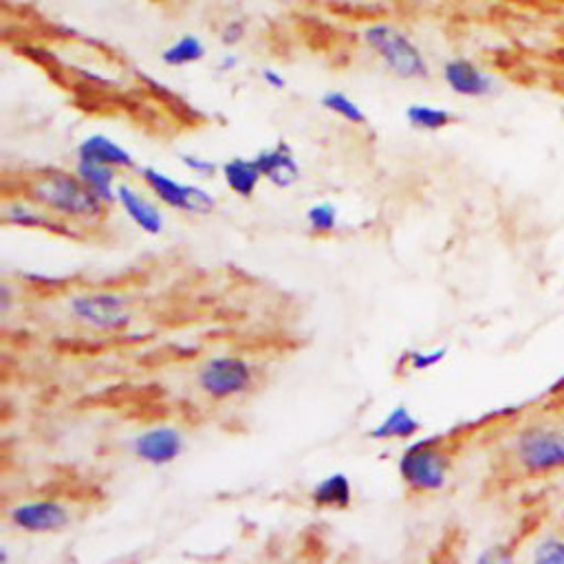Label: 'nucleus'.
Segmentation results:
<instances>
[{
    "label": "nucleus",
    "instance_id": "obj_1",
    "mask_svg": "<svg viewBox=\"0 0 564 564\" xmlns=\"http://www.w3.org/2000/svg\"><path fill=\"white\" fill-rule=\"evenodd\" d=\"M27 199L51 214L73 221H97L106 214V203L86 186L78 172L60 168L42 170L31 179Z\"/></svg>",
    "mask_w": 564,
    "mask_h": 564
},
{
    "label": "nucleus",
    "instance_id": "obj_2",
    "mask_svg": "<svg viewBox=\"0 0 564 564\" xmlns=\"http://www.w3.org/2000/svg\"><path fill=\"white\" fill-rule=\"evenodd\" d=\"M364 45L382 60L384 67L401 80H428L430 64L417 42L399 27L373 23L362 31Z\"/></svg>",
    "mask_w": 564,
    "mask_h": 564
},
{
    "label": "nucleus",
    "instance_id": "obj_3",
    "mask_svg": "<svg viewBox=\"0 0 564 564\" xmlns=\"http://www.w3.org/2000/svg\"><path fill=\"white\" fill-rule=\"evenodd\" d=\"M514 452L527 474H558L564 470V432L551 426H529L518 432Z\"/></svg>",
    "mask_w": 564,
    "mask_h": 564
},
{
    "label": "nucleus",
    "instance_id": "obj_4",
    "mask_svg": "<svg viewBox=\"0 0 564 564\" xmlns=\"http://www.w3.org/2000/svg\"><path fill=\"white\" fill-rule=\"evenodd\" d=\"M399 474L410 490L421 494L439 492L448 483L450 457L432 441L415 443L399 459Z\"/></svg>",
    "mask_w": 564,
    "mask_h": 564
},
{
    "label": "nucleus",
    "instance_id": "obj_5",
    "mask_svg": "<svg viewBox=\"0 0 564 564\" xmlns=\"http://www.w3.org/2000/svg\"><path fill=\"white\" fill-rule=\"evenodd\" d=\"M254 382V368L243 357L221 355L205 362L199 371V388L212 399L243 395Z\"/></svg>",
    "mask_w": 564,
    "mask_h": 564
},
{
    "label": "nucleus",
    "instance_id": "obj_6",
    "mask_svg": "<svg viewBox=\"0 0 564 564\" xmlns=\"http://www.w3.org/2000/svg\"><path fill=\"white\" fill-rule=\"evenodd\" d=\"M139 175L141 181L146 183V188L172 210L210 214L216 208V201L210 192H205L199 186H190V183H181L177 179H172L170 175H166V172H161L157 168H141Z\"/></svg>",
    "mask_w": 564,
    "mask_h": 564
},
{
    "label": "nucleus",
    "instance_id": "obj_7",
    "mask_svg": "<svg viewBox=\"0 0 564 564\" xmlns=\"http://www.w3.org/2000/svg\"><path fill=\"white\" fill-rule=\"evenodd\" d=\"M71 316L95 331H122L133 316L128 311V300L117 294H84L75 296L69 302Z\"/></svg>",
    "mask_w": 564,
    "mask_h": 564
},
{
    "label": "nucleus",
    "instance_id": "obj_8",
    "mask_svg": "<svg viewBox=\"0 0 564 564\" xmlns=\"http://www.w3.org/2000/svg\"><path fill=\"white\" fill-rule=\"evenodd\" d=\"M7 516L9 523L25 534H49L71 523L69 507L58 501H29L9 509Z\"/></svg>",
    "mask_w": 564,
    "mask_h": 564
},
{
    "label": "nucleus",
    "instance_id": "obj_9",
    "mask_svg": "<svg viewBox=\"0 0 564 564\" xmlns=\"http://www.w3.org/2000/svg\"><path fill=\"white\" fill-rule=\"evenodd\" d=\"M443 82L454 95L481 100L496 93V80L492 73H487L479 64L468 58H452L443 64Z\"/></svg>",
    "mask_w": 564,
    "mask_h": 564
},
{
    "label": "nucleus",
    "instance_id": "obj_10",
    "mask_svg": "<svg viewBox=\"0 0 564 564\" xmlns=\"http://www.w3.org/2000/svg\"><path fill=\"white\" fill-rule=\"evenodd\" d=\"M130 448H133L135 457L144 463L168 465L181 457L186 441H183V435L177 428L157 426L141 432Z\"/></svg>",
    "mask_w": 564,
    "mask_h": 564
},
{
    "label": "nucleus",
    "instance_id": "obj_11",
    "mask_svg": "<svg viewBox=\"0 0 564 564\" xmlns=\"http://www.w3.org/2000/svg\"><path fill=\"white\" fill-rule=\"evenodd\" d=\"M256 166L265 181L276 188H291L300 179V166L287 144H276L274 148H265L254 157Z\"/></svg>",
    "mask_w": 564,
    "mask_h": 564
},
{
    "label": "nucleus",
    "instance_id": "obj_12",
    "mask_svg": "<svg viewBox=\"0 0 564 564\" xmlns=\"http://www.w3.org/2000/svg\"><path fill=\"white\" fill-rule=\"evenodd\" d=\"M117 201L128 214V219L133 221L141 232L157 236L164 230V214L159 212L155 203H150L144 194L137 192L135 188L126 186V183L117 186Z\"/></svg>",
    "mask_w": 564,
    "mask_h": 564
},
{
    "label": "nucleus",
    "instance_id": "obj_13",
    "mask_svg": "<svg viewBox=\"0 0 564 564\" xmlns=\"http://www.w3.org/2000/svg\"><path fill=\"white\" fill-rule=\"evenodd\" d=\"M78 159L95 161L111 168H135V159L124 146L106 135H89L78 146Z\"/></svg>",
    "mask_w": 564,
    "mask_h": 564
},
{
    "label": "nucleus",
    "instance_id": "obj_14",
    "mask_svg": "<svg viewBox=\"0 0 564 564\" xmlns=\"http://www.w3.org/2000/svg\"><path fill=\"white\" fill-rule=\"evenodd\" d=\"M3 223L29 227V230H47V232H56L62 236L71 234L67 223H62L56 214L40 208V205L31 208V205H23V203H9L3 210Z\"/></svg>",
    "mask_w": 564,
    "mask_h": 564
},
{
    "label": "nucleus",
    "instance_id": "obj_15",
    "mask_svg": "<svg viewBox=\"0 0 564 564\" xmlns=\"http://www.w3.org/2000/svg\"><path fill=\"white\" fill-rule=\"evenodd\" d=\"M221 172H223L225 186L230 188L236 197H243V199L252 197V194L258 190V183L263 181V175H260L254 157L252 159L232 157L230 161H225V164L221 166Z\"/></svg>",
    "mask_w": 564,
    "mask_h": 564
},
{
    "label": "nucleus",
    "instance_id": "obj_16",
    "mask_svg": "<svg viewBox=\"0 0 564 564\" xmlns=\"http://www.w3.org/2000/svg\"><path fill=\"white\" fill-rule=\"evenodd\" d=\"M311 501L320 509H346L353 501V487L349 476L338 472L329 474L311 490Z\"/></svg>",
    "mask_w": 564,
    "mask_h": 564
},
{
    "label": "nucleus",
    "instance_id": "obj_17",
    "mask_svg": "<svg viewBox=\"0 0 564 564\" xmlns=\"http://www.w3.org/2000/svg\"><path fill=\"white\" fill-rule=\"evenodd\" d=\"M421 430V421L412 415L406 406H397L390 410V415L379 421L377 426L368 432V437L375 441H390V439H412Z\"/></svg>",
    "mask_w": 564,
    "mask_h": 564
},
{
    "label": "nucleus",
    "instance_id": "obj_18",
    "mask_svg": "<svg viewBox=\"0 0 564 564\" xmlns=\"http://www.w3.org/2000/svg\"><path fill=\"white\" fill-rule=\"evenodd\" d=\"M75 172L78 177L89 186L97 197H100L104 203H113L117 201V168L104 166V164H95V161H84L78 159V166H75Z\"/></svg>",
    "mask_w": 564,
    "mask_h": 564
},
{
    "label": "nucleus",
    "instance_id": "obj_19",
    "mask_svg": "<svg viewBox=\"0 0 564 564\" xmlns=\"http://www.w3.org/2000/svg\"><path fill=\"white\" fill-rule=\"evenodd\" d=\"M205 53L208 51H205L203 40L194 34H186L161 51V62L166 67H188V64L201 62Z\"/></svg>",
    "mask_w": 564,
    "mask_h": 564
},
{
    "label": "nucleus",
    "instance_id": "obj_20",
    "mask_svg": "<svg viewBox=\"0 0 564 564\" xmlns=\"http://www.w3.org/2000/svg\"><path fill=\"white\" fill-rule=\"evenodd\" d=\"M406 122L417 130L435 133V130L448 128L454 122V115L448 111V108H439L430 104H410L406 108Z\"/></svg>",
    "mask_w": 564,
    "mask_h": 564
},
{
    "label": "nucleus",
    "instance_id": "obj_21",
    "mask_svg": "<svg viewBox=\"0 0 564 564\" xmlns=\"http://www.w3.org/2000/svg\"><path fill=\"white\" fill-rule=\"evenodd\" d=\"M320 106L324 111L333 113L335 117L344 119V122H349L353 126H364L366 124V113L362 111V106L357 104L355 100H351L349 95L342 93V91H327L322 95Z\"/></svg>",
    "mask_w": 564,
    "mask_h": 564
},
{
    "label": "nucleus",
    "instance_id": "obj_22",
    "mask_svg": "<svg viewBox=\"0 0 564 564\" xmlns=\"http://www.w3.org/2000/svg\"><path fill=\"white\" fill-rule=\"evenodd\" d=\"M307 225L313 234H331L338 227V210L331 203H316L307 210Z\"/></svg>",
    "mask_w": 564,
    "mask_h": 564
},
{
    "label": "nucleus",
    "instance_id": "obj_23",
    "mask_svg": "<svg viewBox=\"0 0 564 564\" xmlns=\"http://www.w3.org/2000/svg\"><path fill=\"white\" fill-rule=\"evenodd\" d=\"M531 558L542 564H564V540L560 536L542 538L534 547Z\"/></svg>",
    "mask_w": 564,
    "mask_h": 564
},
{
    "label": "nucleus",
    "instance_id": "obj_24",
    "mask_svg": "<svg viewBox=\"0 0 564 564\" xmlns=\"http://www.w3.org/2000/svg\"><path fill=\"white\" fill-rule=\"evenodd\" d=\"M448 349H435V351H408L404 355V360L408 362V366L412 371H430L435 368L439 362L446 360Z\"/></svg>",
    "mask_w": 564,
    "mask_h": 564
},
{
    "label": "nucleus",
    "instance_id": "obj_25",
    "mask_svg": "<svg viewBox=\"0 0 564 564\" xmlns=\"http://www.w3.org/2000/svg\"><path fill=\"white\" fill-rule=\"evenodd\" d=\"M181 164L199 177H210V175H214L216 168H219L212 159H203V157H197V155H181Z\"/></svg>",
    "mask_w": 564,
    "mask_h": 564
},
{
    "label": "nucleus",
    "instance_id": "obj_26",
    "mask_svg": "<svg viewBox=\"0 0 564 564\" xmlns=\"http://www.w3.org/2000/svg\"><path fill=\"white\" fill-rule=\"evenodd\" d=\"M247 34V27L243 20H230V23H225L221 29V42L225 47H234L238 42H243Z\"/></svg>",
    "mask_w": 564,
    "mask_h": 564
},
{
    "label": "nucleus",
    "instance_id": "obj_27",
    "mask_svg": "<svg viewBox=\"0 0 564 564\" xmlns=\"http://www.w3.org/2000/svg\"><path fill=\"white\" fill-rule=\"evenodd\" d=\"M514 556L512 553H507L501 545H496V547H490L487 551H483L481 556H479V562H485V564H498V562H512Z\"/></svg>",
    "mask_w": 564,
    "mask_h": 564
},
{
    "label": "nucleus",
    "instance_id": "obj_28",
    "mask_svg": "<svg viewBox=\"0 0 564 564\" xmlns=\"http://www.w3.org/2000/svg\"><path fill=\"white\" fill-rule=\"evenodd\" d=\"M260 80H263L269 89H274V91L287 89V80L282 78L276 69H263V73H260Z\"/></svg>",
    "mask_w": 564,
    "mask_h": 564
},
{
    "label": "nucleus",
    "instance_id": "obj_29",
    "mask_svg": "<svg viewBox=\"0 0 564 564\" xmlns=\"http://www.w3.org/2000/svg\"><path fill=\"white\" fill-rule=\"evenodd\" d=\"M219 67H221V71H232V69L238 67V58L234 56V53H225Z\"/></svg>",
    "mask_w": 564,
    "mask_h": 564
},
{
    "label": "nucleus",
    "instance_id": "obj_30",
    "mask_svg": "<svg viewBox=\"0 0 564 564\" xmlns=\"http://www.w3.org/2000/svg\"><path fill=\"white\" fill-rule=\"evenodd\" d=\"M0 300H3V305H0V309H3V313H7L9 302H12V300H9V287L7 285H3V298H0Z\"/></svg>",
    "mask_w": 564,
    "mask_h": 564
}]
</instances>
